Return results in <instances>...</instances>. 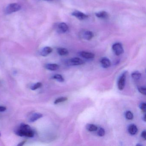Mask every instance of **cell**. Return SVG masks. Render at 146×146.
<instances>
[{
    "mask_svg": "<svg viewBox=\"0 0 146 146\" xmlns=\"http://www.w3.org/2000/svg\"><path fill=\"white\" fill-rule=\"evenodd\" d=\"M21 9V6L17 3H12L8 5L5 10L6 14H10L18 11Z\"/></svg>",
    "mask_w": 146,
    "mask_h": 146,
    "instance_id": "7a4b0ae2",
    "label": "cell"
},
{
    "mask_svg": "<svg viewBox=\"0 0 146 146\" xmlns=\"http://www.w3.org/2000/svg\"><path fill=\"white\" fill-rule=\"evenodd\" d=\"M141 137L144 140L146 139V131H143L141 133Z\"/></svg>",
    "mask_w": 146,
    "mask_h": 146,
    "instance_id": "484cf974",
    "label": "cell"
},
{
    "mask_svg": "<svg viewBox=\"0 0 146 146\" xmlns=\"http://www.w3.org/2000/svg\"><path fill=\"white\" fill-rule=\"evenodd\" d=\"M43 117V115L42 113H36L31 114V116L29 119V122L33 123L38 120L39 119Z\"/></svg>",
    "mask_w": 146,
    "mask_h": 146,
    "instance_id": "9c48e42d",
    "label": "cell"
},
{
    "mask_svg": "<svg viewBox=\"0 0 146 146\" xmlns=\"http://www.w3.org/2000/svg\"><path fill=\"white\" fill-rule=\"evenodd\" d=\"M140 108L141 110L143 112H145L146 111V103L143 102L140 105Z\"/></svg>",
    "mask_w": 146,
    "mask_h": 146,
    "instance_id": "d4e9b609",
    "label": "cell"
},
{
    "mask_svg": "<svg viewBox=\"0 0 146 146\" xmlns=\"http://www.w3.org/2000/svg\"><path fill=\"white\" fill-rule=\"evenodd\" d=\"M81 56L84 58L88 59H91L94 58L95 55L94 53L89 52H85L83 51L80 53Z\"/></svg>",
    "mask_w": 146,
    "mask_h": 146,
    "instance_id": "8fae6325",
    "label": "cell"
},
{
    "mask_svg": "<svg viewBox=\"0 0 146 146\" xmlns=\"http://www.w3.org/2000/svg\"><path fill=\"white\" fill-rule=\"evenodd\" d=\"M1 136V133L0 132V137Z\"/></svg>",
    "mask_w": 146,
    "mask_h": 146,
    "instance_id": "f546056e",
    "label": "cell"
},
{
    "mask_svg": "<svg viewBox=\"0 0 146 146\" xmlns=\"http://www.w3.org/2000/svg\"><path fill=\"white\" fill-rule=\"evenodd\" d=\"M69 27L67 25L64 23H61L59 24L58 26V31L60 33H65L68 31Z\"/></svg>",
    "mask_w": 146,
    "mask_h": 146,
    "instance_id": "8992f818",
    "label": "cell"
},
{
    "mask_svg": "<svg viewBox=\"0 0 146 146\" xmlns=\"http://www.w3.org/2000/svg\"><path fill=\"white\" fill-rule=\"evenodd\" d=\"M25 142H26V141H23L22 142L20 143H19L18 145V146H23V145H24V144H25Z\"/></svg>",
    "mask_w": 146,
    "mask_h": 146,
    "instance_id": "83f0119b",
    "label": "cell"
},
{
    "mask_svg": "<svg viewBox=\"0 0 146 146\" xmlns=\"http://www.w3.org/2000/svg\"><path fill=\"white\" fill-rule=\"evenodd\" d=\"M125 117L128 120H131L133 119V117H134L133 113L130 111H126L125 113Z\"/></svg>",
    "mask_w": 146,
    "mask_h": 146,
    "instance_id": "44dd1931",
    "label": "cell"
},
{
    "mask_svg": "<svg viewBox=\"0 0 146 146\" xmlns=\"http://www.w3.org/2000/svg\"><path fill=\"white\" fill-rule=\"evenodd\" d=\"M112 49L115 54L119 56L124 52V49L121 43L117 42L112 46Z\"/></svg>",
    "mask_w": 146,
    "mask_h": 146,
    "instance_id": "3957f363",
    "label": "cell"
},
{
    "mask_svg": "<svg viewBox=\"0 0 146 146\" xmlns=\"http://www.w3.org/2000/svg\"><path fill=\"white\" fill-rule=\"evenodd\" d=\"M143 120H144V121H146V118H145V115H144V117H143Z\"/></svg>",
    "mask_w": 146,
    "mask_h": 146,
    "instance_id": "f1b7e54d",
    "label": "cell"
},
{
    "mask_svg": "<svg viewBox=\"0 0 146 146\" xmlns=\"http://www.w3.org/2000/svg\"><path fill=\"white\" fill-rule=\"evenodd\" d=\"M52 51V48L50 47H45L42 49L40 52V54L43 57H46L51 53Z\"/></svg>",
    "mask_w": 146,
    "mask_h": 146,
    "instance_id": "52a82bcc",
    "label": "cell"
},
{
    "mask_svg": "<svg viewBox=\"0 0 146 146\" xmlns=\"http://www.w3.org/2000/svg\"><path fill=\"white\" fill-rule=\"evenodd\" d=\"M70 63L73 65H81L84 64V61L80 58H74L70 60Z\"/></svg>",
    "mask_w": 146,
    "mask_h": 146,
    "instance_id": "ba28073f",
    "label": "cell"
},
{
    "mask_svg": "<svg viewBox=\"0 0 146 146\" xmlns=\"http://www.w3.org/2000/svg\"><path fill=\"white\" fill-rule=\"evenodd\" d=\"M131 77L135 80H138L141 78V74L138 71L134 72L131 74Z\"/></svg>",
    "mask_w": 146,
    "mask_h": 146,
    "instance_id": "ac0fdd59",
    "label": "cell"
},
{
    "mask_svg": "<svg viewBox=\"0 0 146 146\" xmlns=\"http://www.w3.org/2000/svg\"><path fill=\"white\" fill-rule=\"evenodd\" d=\"M72 15L76 17L77 19L81 21L85 20L88 17V16L85 13L77 11H75L72 12Z\"/></svg>",
    "mask_w": 146,
    "mask_h": 146,
    "instance_id": "5b68a950",
    "label": "cell"
},
{
    "mask_svg": "<svg viewBox=\"0 0 146 146\" xmlns=\"http://www.w3.org/2000/svg\"><path fill=\"white\" fill-rule=\"evenodd\" d=\"M96 16L98 18L101 19H107L108 18V14L106 11H101L96 13Z\"/></svg>",
    "mask_w": 146,
    "mask_h": 146,
    "instance_id": "5bb4252c",
    "label": "cell"
},
{
    "mask_svg": "<svg viewBox=\"0 0 146 146\" xmlns=\"http://www.w3.org/2000/svg\"><path fill=\"white\" fill-rule=\"evenodd\" d=\"M16 133L17 135L21 137H32L35 135V132L30 126L26 124L22 123L17 130Z\"/></svg>",
    "mask_w": 146,
    "mask_h": 146,
    "instance_id": "6da1fadb",
    "label": "cell"
},
{
    "mask_svg": "<svg viewBox=\"0 0 146 146\" xmlns=\"http://www.w3.org/2000/svg\"><path fill=\"white\" fill-rule=\"evenodd\" d=\"M86 129L90 131H96L97 130L98 128L95 125L93 124H88L86 125Z\"/></svg>",
    "mask_w": 146,
    "mask_h": 146,
    "instance_id": "e0dca14e",
    "label": "cell"
},
{
    "mask_svg": "<svg viewBox=\"0 0 146 146\" xmlns=\"http://www.w3.org/2000/svg\"><path fill=\"white\" fill-rule=\"evenodd\" d=\"M138 90L140 93L146 95V88L145 87H139L138 88Z\"/></svg>",
    "mask_w": 146,
    "mask_h": 146,
    "instance_id": "603a6c76",
    "label": "cell"
},
{
    "mask_svg": "<svg viewBox=\"0 0 146 146\" xmlns=\"http://www.w3.org/2000/svg\"><path fill=\"white\" fill-rule=\"evenodd\" d=\"M7 108L5 106H0V112H4L6 110Z\"/></svg>",
    "mask_w": 146,
    "mask_h": 146,
    "instance_id": "4316f807",
    "label": "cell"
},
{
    "mask_svg": "<svg viewBox=\"0 0 146 146\" xmlns=\"http://www.w3.org/2000/svg\"><path fill=\"white\" fill-rule=\"evenodd\" d=\"M68 100L67 97H61L60 98H58L55 100L54 101V103L55 104H58V103H61V102H64Z\"/></svg>",
    "mask_w": 146,
    "mask_h": 146,
    "instance_id": "ffe728a7",
    "label": "cell"
},
{
    "mask_svg": "<svg viewBox=\"0 0 146 146\" xmlns=\"http://www.w3.org/2000/svg\"><path fill=\"white\" fill-rule=\"evenodd\" d=\"M44 1H52V0H44Z\"/></svg>",
    "mask_w": 146,
    "mask_h": 146,
    "instance_id": "4dcf8cb0",
    "label": "cell"
},
{
    "mask_svg": "<svg viewBox=\"0 0 146 146\" xmlns=\"http://www.w3.org/2000/svg\"><path fill=\"white\" fill-rule=\"evenodd\" d=\"M45 68L49 70L55 71L59 68V66L57 64H48L46 65Z\"/></svg>",
    "mask_w": 146,
    "mask_h": 146,
    "instance_id": "4fadbf2b",
    "label": "cell"
},
{
    "mask_svg": "<svg viewBox=\"0 0 146 146\" xmlns=\"http://www.w3.org/2000/svg\"><path fill=\"white\" fill-rule=\"evenodd\" d=\"M53 78L54 79H55V80H57L59 82H64V79L63 77L61 76V75L60 74H56V75H54L53 77Z\"/></svg>",
    "mask_w": 146,
    "mask_h": 146,
    "instance_id": "d6986e66",
    "label": "cell"
},
{
    "mask_svg": "<svg viewBox=\"0 0 146 146\" xmlns=\"http://www.w3.org/2000/svg\"><path fill=\"white\" fill-rule=\"evenodd\" d=\"M126 72H125L120 76L118 82V88L120 90H122L125 86V80H126Z\"/></svg>",
    "mask_w": 146,
    "mask_h": 146,
    "instance_id": "277c9868",
    "label": "cell"
},
{
    "mask_svg": "<svg viewBox=\"0 0 146 146\" xmlns=\"http://www.w3.org/2000/svg\"><path fill=\"white\" fill-rule=\"evenodd\" d=\"M94 36V34L92 31H86L83 34V37L84 39L87 40H90Z\"/></svg>",
    "mask_w": 146,
    "mask_h": 146,
    "instance_id": "7c38bea8",
    "label": "cell"
},
{
    "mask_svg": "<svg viewBox=\"0 0 146 146\" xmlns=\"http://www.w3.org/2000/svg\"><path fill=\"white\" fill-rule=\"evenodd\" d=\"M100 63L102 67L104 68H108L111 65L110 60L107 58H103L101 59Z\"/></svg>",
    "mask_w": 146,
    "mask_h": 146,
    "instance_id": "30bf717a",
    "label": "cell"
},
{
    "mask_svg": "<svg viewBox=\"0 0 146 146\" xmlns=\"http://www.w3.org/2000/svg\"><path fill=\"white\" fill-rule=\"evenodd\" d=\"M105 134V131L103 128H100L98 131V135L99 136L103 137Z\"/></svg>",
    "mask_w": 146,
    "mask_h": 146,
    "instance_id": "cb8c5ba5",
    "label": "cell"
},
{
    "mask_svg": "<svg viewBox=\"0 0 146 146\" xmlns=\"http://www.w3.org/2000/svg\"><path fill=\"white\" fill-rule=\"evenodd\" d=\"M42 86V84L41 83L37 82L35 84H33V85L31 87V90H36L40 88Z\"/></svg>",
    "mask_w": 146,
    "mask_h": 146,
    "instance_id": "7402d4cb",
    "label": "cell"
},
{
    "mask_svg": "<svg viewBox=\"0 0 146 146\" xmlns=\"http://www.w3.org/2000/svg\"><path fill=\"white\" fill-rule=\"evenodd\" d=\"M57 52H58V54L61 56L66 55L69 54L68 50L66 48H58Z\"/></svg>",
    "mask_w": 146,
    "mask_h": 146,
    "instance_id": "2e32d148",
    "label": "cell"
},
{
    "mask_svg": "<svg viewBox=\"0 0 146 146\" xmlns=\"http://www.w3.org/2000/svg\"><path fill=\"white\" fill-rule=\"evenodd\" d=\"M137 131L138 129L136 125L133 124L129 125L128 128V131L131 135H135L137 133Z\"/></svg>",
    "mask_w": 146,
    "mask_h": 146,
    "instance_id": "9a60e30c",
    "label": "cell"
}]
</instances>
